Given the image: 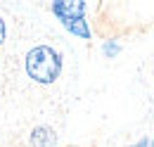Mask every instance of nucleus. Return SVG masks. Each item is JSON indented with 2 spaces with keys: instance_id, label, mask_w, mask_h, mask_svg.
<instances>
[{
  "instance_id": "nucleus-1",
  "label": "nucleus",
  "mask_w": 154,
  "mask_h": 147,
  "mask_svg": "<svg viewBox=\"0 0 154 147\" xmlns=\"http://www.w3.org/2000/svg\"><path fill=\"white\" fill-rule=\"evenodd\" d=\"M26 74L36 83H52L62 74V57L50 45H36L26 55Z\"/></svg>"
},
{
  "instance_id": "nucleus-2",
  "label": "nucleus",
  "mask_w": 154,
  "mask_h": 147,
  "mask_svg": "<svg viewBox=\"0 0 154 147\" xmlns=\"http://www.w3.org/2000/svg\"><path fill=\"white\" fill-rule=\"evenodd\" d=\"M121 147H154V116L121 135Z\"/></svg>"
},
{
  "instance_id": "nucleus-3",
  "label": "nucleus",
  "mask_w": 154,
  "mask_h": 147,
  "mask_svg": "<svg viewBox=\"0 0 154 147\" xmlns=\"http://www.w3.org/2000/svg\"><path fill=\"white\" fill-rule=\"evenodd\" d=\"M52 12L57 14L62 21L64 19H76L85 14V5L83 2H55L52 5Z\"/></svg>"
},
{
  "instance_id": "nucleus-4",
  "label": "nucleus",
  "mask_w": 154,
  "mask_h": 147,
  "mask_svg": "<svg viewBox=\"0 0 154 147\" xmlns=\"http://www.w3.org/2000/svg\"><path fill=\"white\" fill-rule=\"evenodd\" d=\"M71 33H76L81 38H90V29H88V24H85V19L83 17H76V19H64L62 21Z\"/></svg>"
},
{
  "instance_id": "nucleus-5",
  "label": "nucleus",
  "mask_w": 154,
  "mask_h": 147,
  "mask_svg": "<svg viewBox=\"0 0 154 147\" xmlns=\"http://www.w3.org/2000/svg\"><path fill=\"white\" fill-rule=\"evenodd\" d=\"M104 52L112 57V55H116V52H119V48H116V45H109V43H107V45H104Z\"/></svg>"
},
{
  "instance_id": "nucleus-6",
  "label": "nucleus",
  "mask_w": 154,
  "mask_h": 147,
  "mask_svg": "<svg viewBox=\"0 0 154 147\" xmlns=\"http://www.w3.org/2000/svg\"><path fill=\"white\" fill-rule=\"evenodd\" d=\"M2 40H5V24H2V19H0V45H2Z\"/></svg>"
}]
</instances>
